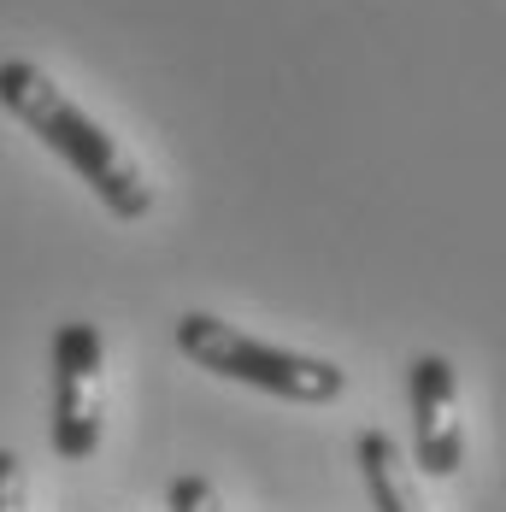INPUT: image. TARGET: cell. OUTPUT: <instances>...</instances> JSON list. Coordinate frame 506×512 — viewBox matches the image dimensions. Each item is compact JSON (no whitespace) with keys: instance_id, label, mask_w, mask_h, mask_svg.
I'll return each mask as SVG.
<instances>
[{"instance_id":"6da1fadb","label":"cell","mask_w":506,"mask_h":512,"mask_svg":"<svg viewBox=\"0 0 506 512\" xmlns=\"http://www.w3.org/2000/svg\"><path fill=\"white\" fill-rule=\"evenodd\" d=\"M0 106H6L42 148H53V154L65 159L112 218L142 224L153 212V189H148V177L136 171V159L124 154V148L106 136V124H95L42 65H30V59H0Z\"/></svg>"},{"instance_id":"8992f818","label":"cell","mask_w":506,"mask_h":512,"mask_svg":"<svg viewBox=\"0 0 506 512\" xmlns=\"http://www.w3.org/2000/svg\"><path fill=\"white\" fill-rule=\"evenodd\" d=\"M165 507L171 512H224V501H218V489H212L206 477H171Z\"/></svg>"},{"instance_id":"5b68a950","label":"cell","mask_w":506,"mask_h":512,"mask_svg":"<svg viewBox=\"0 0 506 512\" xmlns=\"http://www.w3.org/2000/svg\"><path fill=\"white\" fill-rule=\"evenodd\" d=\"M354 454H359L365 495H371L377 512H424V501H418V477H412L401 442H395L389 430H359Z\"/></svg>"},{"instance_id":"52a82bcc","label":"cell","mask_w":506,"mask_h":512,"mask_svg":"<svg viewBox=\"0 0 506 512\" xmlns=\"http://www.w3.org/2000/svg\"><path fill=\"white\" fill-rule=\"evenodd\" d=\"M0 512H24V465L12 448H0Z\"/></svg>"},{"instance_id":"277c9868","label":"cell","mask_w":506,"mask_h":512,"mask_svg":"<svg viewBox=\"0 0 506 512\" xmlns=\"http://www.w3.org/2000/svg\"><path fill=\"white\" fill-rule=\"evenodd\" d=\"M406 401H412V465L436 483H448L465 465V418H459V371L448 354H418L406 365Z\"/></svg>"},{"instance_id":"7a4b0ae2","label":"cell","mask_w":506,"mask_h":512,"mask_svg":"<svg viewBox=\"0 0 506 512\" xmlns=\"http://www.w3.org/2000/svg\"><path fill=\"white\" fill-rule=\"evenodd\" d=\"M177 348L212 377L259 389V395H277V401H295V407H330V401L348 395V371L336 359L277 348L265 336H248V330L224 324L218 312H183L177 318Z\"/></svg>"},{"instance_id":"3957f363","label":"cell","mask_w":506,"mask_h":512,"mask_svg":"<svg viewBox=\"0 0 506 512\" xmlns=\"http://www.w3.org/2000/svg\"><path fill=\"white\" fill-rule=\"evenodd\" d=\"M106 418V342L89 318H65L53 330V424L48 442L65 465L95 460Z\"/></svg>"}]
</instances>
